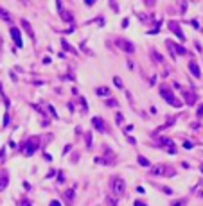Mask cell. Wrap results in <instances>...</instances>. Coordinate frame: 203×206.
Here are the masks:
<instances>
[{"mask_svg":"<svg viewBox=\"0 0 203 206\" xmlns=\"http://www.w3.org/2000/svg\"><path fill=\"white\" fill-rule=\"evenodd\" d=\"M160 95H162V97L166 99V102H167V104H171V106H174V108H181V106H183L180 100H178L173 93H171V90H167V88H162V90H160Z\"/></svg>","mask_w":203,"mask_h":206,"instance_id":"6da1fadb","label":"cell"},{"mask_svg":"<svg viewBox=\"0 0 203 206\" xmlns=\"http://www.w3.org/2000/svg\"><path fill=\"white\" fill-rule=\"evenodd\" d=\"M151 174L153 176H167V178H171V176H174V169L167 167V165H156V167L151 169Z\"/></svg>","mask_w":203,"mask_h":206,"instance_id":"7a4b0ae2","label":"cell"},{"mask_svg":"<svg viewBox=\"0 0 203 206\" xmlns=\"http://www.w3.org/2000/svg\"><path fill=\"white\" fill-rule=\"evenodd\" d=\"M38 142H40V138H36V136L29 138V140L25 142V145H23V154H25V156L34 154V151L38 149Z\"/></svg>","mask_w":203,"mask_h":206,"instance_id":"3957f363","label":"cell"},{"mask_svg":"<svg viewBox=\"0 0 203 206\" xmlns=\"http://www.w3.org/2000/svg\"><path fill=\"white\" fill-rule=\"evenodd\" d=\"M111 188H113V192L115 195H122L126 192V183H124L122 178H113L111 179Z\"/></svg>","mask_w":203,"mask_h":206,"instance_id":"277c9868","label":"cell"},{"mask_svg":"<svg viewBox=\"0 0 203 206\" xmlns=\"http://www.w3.org/2000/svg\"><path fill=\"white\" fill-rule=\"evenodd\" d=\"M166 43H167V47H169V50L173 52V57H174V52H176V54H180V56H187V54H189V50L185 49V47H181V45L171 41V40H167Z\"/></svg>","mask_w":203,"mask_h":206,"instance_id":"5b68a950","label":"cell"},{"mask_svg":"<svg viewBox=\"0 0 203 206\" xmlns=\"http://www.w3.org/2000/svg\"><path fill=\"white\" fill-rule=\"evenodd\" d=\"M117 47H121L124 52H130V54H133V52H135V47H133V43L128 41V40H122V38H119V40H117Z\"/></svg>","mask_w":203,"mask_h":206,"instance_id":"8992f818","label":"cell"},{"mask_svg":"<svg viewBox=\"0 0 203 206\" xmlns=\"http://www.w3.org/2000/svg\"><path fill=\"white\" fill-rule=\"evenodd\" d=\"M9 32H11V38L15 40L16 47H18V49H22V47H23V41H22V36H20V31H18L16 27H11V29H9Z\"/></svg>","mask_w":203,"mask_h":206,"instance_id":"52a82bcc","label":"cell"},{"mask_svg":"<svg viewBox=\"0 0 203 206\" xmlns=\"http://www.w3.org/2000/svg\"><path fill=\"white\" fill-rule=\"evenodd\" d=\"M189 70L192 72L194 77H201V72H200V66L196 63V59H191V61H189Z\"/></svg>","mask_w":203,"mask_h":206,"instance_id":"ba28073f","label":"cell"},{"mask_svg":"<svg viewBox=\"0 0 203 206\" xmlns=\"http://www.w3.org/2000/svg\"><path fill=\"white\" fill-rule=\"evenodd\" d=\"M7 183H9V174H7V170H2L0 172V192L7 186Z\"/></svg>","mask_w":203,"mask_h":206,"instance_id":"9c48e42d","label":"cell"},{"mask_svg":"<svg viewBox=\"0 0 203 206\" xmlns=\"http://www.w3.org/2000/svg\"><path fill=\"white\" fill-rule=\"evenodd\" d=\"M92 124H94V127L97 129V131H101V133L106 131V124H104V120H101L99 117H95L94 120H92Z\"/></svg>","mask_w":203,"mask_h":206,"instance_id":"30bf717a","label":"cell"},{"mask_svg":"<svg viewBox=\"0 0 203 206\" xmlns=\"http://www.w3.org/2000/svg\"><path fill=\"white\" fill-rule=\"evenodd\" d=\"M169 29H171V31H174V32H176V36H178L180 40H183V32L180 31V25H178L176 22H169Z\"/></svg>","mask_w":203,"mask_h":206,"instance_id":"8fae6325","label":"cell"},{"mask_svg":"<svg viewBox=\"0 0 203 206\" xmlns=\"http://www.w3.org/2000/svg\"><path fill=\"white\" fill-rule=\"evenodd\" d=\"M183 97H185V102H187V104H189V106H192V104H194V102H196V95H194V93H191V92H185V93H183Z\"/></svg>","mask_w":203,"mask_h":206,"instance_id":"7c38bea8","label":"cell"},{"mask_svg":"<svg viewBox=\"0 0 203 206\" xmlns=\"http://www.w3.org/2000/svg\"><path fill=\"white\" fill-rule=\"evenodd\" d=\"M0 18L6 22H11V14H9V11H6L4 7H0Z\"/></svg>","mask_w":203,"mask_h":206,"instance_id":"4fadbf2b","label":"cell"},{"mask_svg":"<svg viewBox=\"0 0 203 206\" xmlns=\"http://www.w3.org/2000/svg\"><path fill=\"white\" fill-rule=\"evenodd\" d=\"M22 25L25 27V31H27V34L31 36V38H34V32H32V29H31V23L27 20H22Z\"/></svg>","mask_w":203,"mask_h":206,"instance_id":"5bb4252c","label":"cell"},{"mask_svg":"<svg viewBox=\"0 0 203 206\" xmlns=\"http://www.w3.org/2000/svg\"><path fill=\"white\" fill-rule=\"evenodd\" d=\"M74 195H76V194H74V190H72V188H70V190H67V192H65V199L68 201V204H72Z\"/></svg>","mask_w":203,"mask_h":206,"instance_id":"9a60e30c","label":"cell"},{"mask_svg":"<svg viewBox=\"0 0 203 206\" xmlns=\"http://www.w3.org/2000/svg\"><path fill=\"white\" fill-rule=\"evenodd\" d=\"M95 93H97V95H102V97H106V95H110V90L108 88H97Z\"/></svg>","mask_w":203,"mask_h":206,"instance_id":"2e32d148","label":"cell"},{"mask_svg":"<svg viewBox=\"0 0 203 206\" xmlns=\"http://www.w3.org/2000/svg\"><path fill=\"white\" fill-rule=\"evenodd\" d=\"M185 204H187V199H178L171 203V206H185Z\"/></svg>","mask_w":203,"mask_h":206,"instance_id":"e0dca14e","label":"cell"},{"mask_svg":"<svg viewBox=\"0 0 203 206\" xmlns=\"http://www.w3.org/2000/svg\"><path fill=\"white\" fill-rule=\"evenodd\" d=\"M138 163L142 165V167H149V165H151L149 163V160H146L144 156H138Z\"/></svg>","mask_w":203,"mask_h":206,"instance_id":"ac0fdd59","label":"cell"},{"mask_svg":"<svg viewBox=\"0 0 203 206\" xmlns=\"http://www.w3.org/2000/svg\"><path fill=\"white\" fill-rule=\"evenodd\" d=\"M113 84H115L117 88H124V84H122V79H121V77H113Z\"/></svg>","mask_w":203,"mask_h":206,"instance_id":"d6986e66","label":"cell"},{"mask_svg":"<svg viewBox=\"0 0 203 206\" xmlns=\"http://www.w3.org/2000/svg\"><path fill=\"white\" fill-rule=\"evenodd\" d=\"M61 18H63V20H72V16H70V13H68V11H63V13H61Z\"/></svg>","mask_w":203,"mask_h":206,"instance_id":"ffe728a7","label":"cell"},{"mask_svg":"<svg viewBox=\"0 0 203 206\" xmlns=\"http://www.w3.org/2000/svg\"><path fill=\"white\" fill-rule=\"evenodd\" d=\"M22 206H32V203H31L29 199H22V203H20Z\"/></svg>","mask_w":203,"mask_h":206,"instance_id":"44dd1931","label":"cell"},{"mask_svg":"<svg viewBox=\"0 0 203 206\" xmlns=\"http://www.w3.org/2000/svg\"><path fill=\"white\" fill-rule=\"evenodd\" d=\"M106 104H108V106H117V100H113V99H108V100H106Z\"/></svg>","mask_w":203,"mask_h":206,"instance_id":"7402d4cb","label":"cell"},{"mask_svg":"<svg viewBox=\"0 0 203 206\" xmlns=\"http://www.w3.org/2000/svg\"><path fill=\"white\" fill-rule=\"evenodd\" d=\"M122 113H117V124H122Z\"/></svg>","mask_w":203,"mask_h":206,"instance_id":"603a6c76","label":"cell"},{"mask_svg":"<svg viewBox=\"0 0 203 206\" xmlns=\"http://www.w3.org/2000/svg\"><path fill=\"white\" fill-rule=\"evenodd\" d=\"M183 147H185V149H192V142H185L183 143Z\"/></svg>","mask_w":203,"mask_h":206,"instance_id":"cb8c5ba5","label":"cell"},{"mask_svg":"<svg viewBox=\"0 0 203 206\" xmlns=\"http://www.w3.org/2000/svg\"><path fill=\"white\" fill-rule=\"evenodd\" d=\"M198 117H203V104L198 108Z\"/></svg>","mask_w":203,"mask_h":206,"instance_id":"d4e9b609","label":"cell"},{"mask_svg":"<svg viewBox=\"0 0 203 206\" xmlns=\"http://www.w3.org/2000/svg\"><path fill=\"white\" fill-rule=\"evenodd\" d=\"M49 206H61V203H59V201H51V204Z\"/></svg>","mask_w":203,"mask_h":206,"instance_id":"484cf974","label":"cell"},{"mask_svg":"<svg viewBox=\"0 0 203 206\" xmlns=\"http://www.w3.org/2000/svg\"><path fill=\"white\" fill-rule=\"evenodd\" d=\"M135 206H147V204H146V203H142V201H135Z\"/></svg>","mask_w":203,"mask_h":206,"instance_id":"4316f807","label":"cell"},{"mask_svg":"<svg viewBox=\"0 0 203 206\" xmlns=\"http://www.w3.org/2000/svg\"><path fill=\"white\" fill-rule=\"evenodd\" d=\"M0 47H2V40H0Z\"/></svg>","mask_w":203,"mask_h":206,"instance_id":"83f0119b","label":"cell"},{"mask_svg":"<svg viewBox=\"0 0 203 206\" xmlns=\"http://www.w3.org/2000/svg\"><path fill=\"white\" fill-rule=\"evenodd\" d=\"M201 172H203V167H201Z\"/></svg>","mask_w":203,"mask_h":206,"instance_id":"f1b7e54d","label":"cell"}]
</instances>
